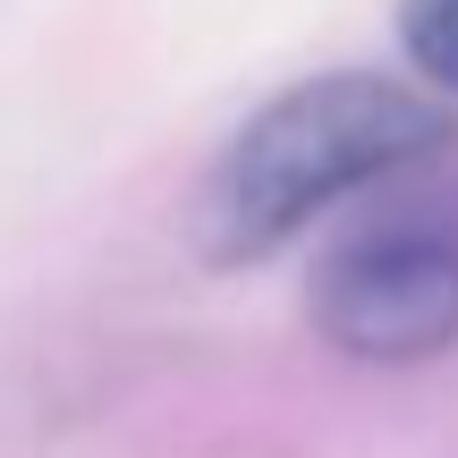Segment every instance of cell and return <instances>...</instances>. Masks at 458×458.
Returning a JSON list of instances; mask_svg holds the SVG:
<instances>
[{"label": "cell", "instance_id": "cell-1", "mask_svg": "<svg viewBox=\"0 0 458 458\" xmlns=\"http://www.w3.org/2000/svg\"><path fill=\"white\" fill-rule=\"evenodd\" d=\"M450 153V111L399 77H365V68H331L289 94H272L221 162L204 170L187 238L204 263H263L297 238V229L331 221L340 204L374 196L399 170H425Z\"/></svg>", "mask_w": 458, "mask_h": 458}, {"label": "cell", "instance_id": "cell-2", "mask_svg": "<svg viewBox=\"0 0 458 458\" xmlns=\"http://www.w3.org/2000/svg\"><path fill=\"white\" fill-rule=\"evenodd\" d=\"M314 331L357 365H425L458 340V187L399 170L331 229L314 263Z\"/></svg>", "mask_w": 458, "mask_h": 458}, {"label": "cell", "instance_id": "cell-3", "mask_svg": "<svg viewBox=\"0 0 458 458\" xmlns=\"http://www.w3.org/2000/svg\"><path fill=\"white\" fill-rule=\"evenodd\" d=\"M399 43H408L416 77L458 94V0H399Z\"/></svg>", "mask_w": 458, "mask_h": 458}]
</instances>
